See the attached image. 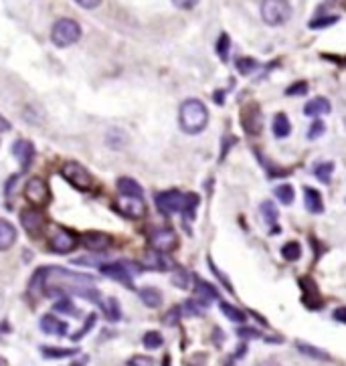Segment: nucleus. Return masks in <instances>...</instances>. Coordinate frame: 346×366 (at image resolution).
I'll list each match as a JSON object with an SVG mask.
<instances>
[{
	"label": "nucleus",
	"instance_id": "obj_1",
	"mask_svg": "<svg viewBox=\"0 0 346 366\" xmlns=\"http://www.w3.org/2000/svg\"><path fill=\"white\" fill-rule=\"evenodd\" d=\"M41 287L47 296H81L90 302H99V292L94 287V277L85 274H75L63 267H47L37 272L31 289Z\"/></svg>",
	"mask_w": 346,
	"mask_h": 366
},
{
	"label": "nucleus",
	"instance_id": "obj_2",
	"mask_svg": "<svg viewBox=\"0 0 346 366\" xmlns=\"http://www.w3.org/2000/svg\"><path fill=\"white\" fill-rule=\"evenodd\" d=\"M179 118H181V128L187 134L194 136V134H201L207 128V123H209V110L199 99H187L181 105Z\"/></svg>",
	"mask_w": 346,
	"mask_h": 366
},
{
	"label": "nucleus",
	"instance_id": "obj_3",
	"mask_svg": "<svg viewBox=\"0 0 346 366\" xmlns=\"http://www.w3.org/2000/svg\"><path fill=\"white\" fill-rule=\"evenodd\" d=\"M292 17V6L287 0H263L261 2V19L269 27H280Z\"/></svg>",
	"mask_w": 346,
	"mask_h": 366
},
{
	"label": "nucleus",
	"instance_id": "obj_4",
	"mask_svg": "<svg viewBox=\"0 0 346 366\" xmlns=\"http://www.w3.org/2000/svg\"><path fill=\"white\" fill-rule=\"evenodd\" d=\"M79 37H81V27L73 19H59L51 31V41L57 47H71L73 43L79 41Z\"/></svg>",
	"mask_w": 346,
	"mask_h": 366
},
{
	"label": "nucleus",
	"instance_id": "obj_5",
	"mask_svg": "<svg viewBox=\"0 0 346 366\" xmlns=\"http://www.w3.org/2000/svg\"><path fill=\"white\" fill-rule=\"evenodd\" d=\"M61 176L67 183L71 184L77 190H90L94 186V179L88 172L85 166H81L79 162H65L61 166Z\"/></svg>",
	"mask_w": 346,
	"mask_h": 366
},
{
	"label": "nucleus",
	"instance_id": "obj_6",
	"mask_svg": "<svg viewBox=\"0 0 346 366\" xmlns=\"http://www.w3.org/2000/svg\"><path fill=\"white\" fill-rule=\"evenodd\" d=\"M77 235L71 233L69 229H63V227H55L51 233H49V249L53 253H71L75 247H77Z\"/></svg>",
	"mask_w": 346,
	"mask_h": 366
},
{
	"label": "nucleus",
	"instance_id": "obj_7",
	"mask_svg": "<svg viewBox=\"0 0 346 366\" xmlns=\"http://www.w3.org/2000/svg\"><path fill=\"white\" fill-rule=\"evenodd\" d=\"M142 267L140 265H134L130 261H118V263H110V265H103L101 267V274L124 283L128 287H132V275L138 274Z\"/></svg>",
	"mask_w": 346,
	"mask_h": 366
},
{
	"label": "nucleus",
	"instance_id": "obj_8",
	"mask_svg": "<svg viewBox=\"0 0 346 366\" xmlns=\"http://www.w3.org/2000/svg\"><path fill=\"white\" fill-rule=\"evenodd\" d=\"M21 223H23L25 231H27L31 237H39V235L47 229V216L41 211V207L25 209V211L21 213Z\"/></svg>",
	"mask_w": 346,
	"mask_h": 366
},
{
	"label": "nucleus",
	"instance_id": "obj_9",
	"mask_svg": "<svg viewBox=\"0 0 346 366\" xmlns=\"http://www.w3.org/2000/svg\"><path fill=\"white\" fill-rule=\"evenodd\" d=\"M25 196H27V201L31 203V207H45L51 199V194H49V186L47 183L43 181V179H39V176H32L29 179V183L25 186Z\"/></svg>",
	"mask_w": 346,
	"mask_h": 366
},
{
	"label": "nucleus",
	"instance_id": "obj_10",
	"mask_svg": "<svg viewBox=\"0 0 346 366\" xmlns=\"http://www.w3.org/2000/svg\"><path fill=\"white\" fill-rule=\"evenodd\" d=\"M114 209L120 214H124L128 218H140L146 214V203L142 196H128L122 194L116 203H114Z\"/></svg>",
	"mask_w": 346,
	"mask_h": 366
},
{
	"label": "nucleus",
	"instance_id": "obj_11",
	"mask_svg": "<svg viewBox=\"0 0 346 366\" xmlns=\"http://www.w3.org/2000/svg\"><path fill=\"white\" fill-rule=\"evenodd\" d=\"M148 243L154 251L160 253H170L179 247V237L172 229H154L148 235Z\"/></svg>",
	"mask_w": 346,
	"mask_h": 366
},
{
	"label": "nucleus",
	"instance_id": "obj_12",
	"mask_svg": "<svg viewBox=\"0 0 346 366\" xmlns=\"http://www.w3.org/2000/svg\"><path fill=\"white\" fill-rule=\"evenodd\" d=\"M156 207L162 214H174L183 213L185 207V194L179 190H164L156 196Z\"/></svg>",
	"mask_w": 346,
	"mask_h": 366
},
{
	"label": "nucleus",
	"instance_id": "obj_13",
	"mask_svg": "<svg viewBox=\"0 0 346 366\" xmlns=\"http://www.w3.org/2000/svg\"><path fill=\"white\" fill-rule=\"evenodd\" d=\"M241 123H243V130L252 136H259L261 130H263V114H261V108L252 101L243 108L241 112Z\"/></svg>",
	"mask_w": 346,
	"mask_h": 366
},
{
	"label": "nucleus",
	"instance_id": "obj_14",
	"mask_svg": "<svg viewBox=\"0 0 346 366\" xmlns=\"http://www.w3.org/2000/svg\"><path fill=\"white\" fill-rule=\"evenodd\" d=\"M79 243L90 251H105V249L112 247L114 239L108 233H101V231H88L79 237Z\"/></svg>",
	"mask_w": 346,
	"mask_h": 366
},
{
	"label": "nucleus",
	"instance_id": "obj_15",
	"mask_svg": "<svg viewBox=\"0 0 346 366\" xmlns=\"http://www.w3.org/2000/svg\"><path fill=\"white\" fill-rule=\"evenodd\" d=\"M12 156L19 160L21 168L27 170V168L31 166L32 158H34V148H32V144L29 140H17V142L12 144Z\"/></svg>",
	"mask_w": 346,
	"mask_h": 366
},
{
	"label": "nucleus",
	"instance_id": "obj_16",
	"mask_svg": "<svg viewBox=\"0 0 346 366\" xmlns=\"http://www.w3.org/2000/svg\"><path fill=\"white\" fill-rule=\"evenodd\" d=\"M41 330H43L45 334L65 336L67 334V324L61 322L59 318H55L53 314H49V316H43V318H41Z\"/></svg>",
	"mask_w": 346,
	"mask_h": 366
},
{
	"label": "nucleus",
	"instance_id": "obj_17",
	"mask_svg": "<svg viewBox=\"0 0 346 366\" xmlns=\"http://www.w3.org/2000/svg\"><path fill=\"white\" fill-rule=\"evenodd\" d=\"M17 241V229L10 221L0 218V251H8Z\"/></svg>",
	"mask_w": 346,
	"mask_h": 366
},
{
	"label": "nucleus",
	"instance_id": "obj_18",
	"mask_svg": "<svg viewBox=\"0 0 346 366\" xmlns=\"http://www.w3.org/2000/svg\"><path fill=\"white\" fill-rule=\"evenodd\" d=\"M332 105L326 97H314L312 101H308L304 105V114L310 116V118H318V116H324V114H330Z\"/></svg>",
	"mask_w": 346,
	"mask_h": 366
},
{
	"label": "nucleus",
	"instance_id": "obj_19",
	"mask_svg": "<svg viewBox=\"0 0 346 366\" xmlns=\"http://www.w3.org/2000/svg\"><path fill=\"white\" fill-rule=\"evenodd\" d=\"M304 205H306V211L312 214H320L324 211V203H322V194L316 190V188H310L306 186L304 188Z\"/></svg>",
	"mask_w": 346,
	"mask_h": 366
},
{
	"label": "nucleus",
	"instance_id": "obj_20",
	"mask_svg": "<svg viewBox=\"0 0 346 366\" xmlns=\"http://www.w3.org/2000/svg\"><path fill=\"white\" fill-rule=\"evenodd\" d=\"M146 265H148V267H152V270L166 272V270H170V267H172V261H170V259H166V253H160V251H154V249H152V253H148V255H146Z\"/></svg>",
	"mask_w": 346,
	"mask_h": 366
},
{
	"label": "nucleus",
	"instance_id": "obj_21",
	"mask_svg": "<svg viewBox=\"0 0 346 366\" xmlns=\"http://www.w3.org/2000/svg\"><path fill=\"white\" fill-rule=\"evenodd\" d=\"M196 294H199V302H203L205 305L211 300H219V292L203 279H196Z\"/></svg>",
	"mask_w": 346,
	"mask_h": 366
},
{
	"label": "nucleus",
	"instance_id": "obj_22",
	"mask_svg": "<svg viewBox=\"0 0 346 366\" xmlns=\"http://www.w3.org/2000/svg\"><path fill=\"white\" fill-rule=\"evenodd\" d=\"M118 190H120V194H128V196H142L144 194L142 186L134 179H126V176L118 181Z\"/></svg>",
	"mask_w": 346,
	"mask_h": 366
},
{
	"label": "nucleus",
	"instance_id": "obj_23",
	"mask_svg": "<svg viewBox=\"0 0 346 366\" xmlns=\"http://www.w3.org/2000/svg\"><path fill=\"white\" fill-rule=\"evenodd\" d=\"M272 130H274V136H276V138H287L289 132H292V123L287 120V116H285V114H278V116L274 118Z\"/></svg>",
	"mask_w": 346,
	"mask_h": 366
},
{
	"label": "nucleus",
	"instance_id": "obj_24",
	"mask_svg": "<svg viewBox=\"0 0 346 366\" xmlns=\"http://www.w3.org/2000/svg\"><path fill=\"white\" fill-rule=\"evenodd\" d=\"M140 300L148 307H160L162 304V294L158 292L156 287H144L140 289Z\"/></svg>",
	"mask_w": 346,
	"mask_h": 366
},
{
	"label": "nucleus",
	"instance_id": "obj_25",
	"mask_svg": "<svg viewBox=\"0 0 346 366\" xmlns=\"http://www.w3.org/2000/svg\"><path fill=\"white\" fill-rule=\"evenodd\" d=\"M274 194L278 196V201H280L282 205H292L294 199H296V190H294L292 184H280V186H276Z\"/></svg>",
	"mask_w": 346,
	"mask_h": 366
},
{
	"label": "nucleus",
	"instance_id": "obj_26",
	"mask_svg": "<svg viewBox=\"0 0 346 366\" xmlns=\"http://www.w3.org/2000/svg\"><path fill=\"white\" fill-rule=\"evenodd\" d=\"M103 312H105V318L110 320V322H118L120 318H122V309H120V304H118V300H114V298H110V300H105L103 304Z\"/></svg>",
	"mask_w": 346,
	"mask_h": 366
},
{
	"label": "nucleus",
	"instance_id": "obj_27",
	"mask_svg": "<svg viewBox=\"0 0 346 366\" xmlns=\"http://www.w3.org/2000/svg\"><path fill=\"white\" fill-rule=\"evenodd\" d=\"M221 312H223L231 322H235V324H243V322H245V314H243L239 307H235V305L221 302Z\"/></svg>",
	"mask_w": 346,
	"mask_h": 366
},
{
	"label": "nucleus",
	"instance_id": "obj_28",
	"mask_svg": "<svg viewBox=\"0 0 346 366\" xmlns=\"http://www.w3.org/2000/svg\"><path fill=\"white\" fill-rule=\"evenodd\" d=\"M332 172H334V164H332V162H322V164H318L314 168L316 179L324 184H330Z\"/></svg>",
	"mask_w": 346,
	"mask_h": 366
},
{
	"label": "nucleus",
	"instance_id": "obj_29",
	"mask_svg": "<svg viewBox=\"0 0 346 366\" xmlns=\"http://www.w3.org/2000/svg\"><path fill=\"white\" fill-rule=\"evenodd\" d=\"M282 257L285 261H298L302 257V247L296 241H289L282 247Z\"/></svg>",
	"mask_w": 346,
	"mask_h": 366
},
{
	"label": "nucleus",
	"instance_id": "obj_30",
	"mask_svg": "<svg viewBox=\"0 0 346 366\" xmlns=\"http://www.w3.org/2000/svg\"><path fill=\"white\" fill-rule=\"evenodd\" d=\"M298 350H300L302 354L310 356V358H316V360H330V354H326V352L320 350V348H312V346H308V344H304V342H298Z\"/></svg>",
	"mask_w": 346,
	"mask_h": 366
},
{
	"label": "nucleus",
	"instance_id": "obj_31",
	"mask_svg": "<svg viewBox=\"0 0 346 366\" xmlns=\"http://www.w3.org/2000/svg\"><path fill=\"white\" fill-rule=\"evenodd\" d=\"M41 352H43L47 358H67V356L77 354L75 348H41Z\"/></svg>",
	"mask_w": 346,
	"mask_h": 366
},
{
	"label": "nucleus",
	"instance_id": "obj_32",
	"mask_svg": "<svg viewBox=\"0 0 346 366\" xmlns=\"http://www.w3.org/2000/svg\"><path fill=\"white\" fill-rule=\"evenodd\" d=\"M261 213H263V218H265L267 225H274L278 221V209H276V205L272 201H265L261 205Z\"/></svg>",
	"mask_w": 346,
	"mask_h": 366
},
{
	"label": "nucleus",
	"instance_id": "obj_33",
	"mask_svg": "<svg viewBox=\"0 0 346 366\" xmlns=\"http://www.w3.org/2000/svg\"><path fill=\"white\" fill-rule=\"evenodd\" d=\"M142 342H144V346H146L148 350H156V348H160V346L164 344L160 332H146L144 338H142Z\"/></svg>",
	"mask_w": 346,
	"mask_h": 366
},
{
	"label": "nucleus",
	"instance_id": "obj_34",
	"mask_svg": "<svg viewBox=\"0 0 346 366\" xmlns=\"http://www.w3.org/2000/svg\"><path fill=\"white\" fill-rule=\"evenodd\" d=\"M172 283L181 289H189L190 287V275L185 270H176L172 275Z\"/></svg>",
	"mask_w": 346,
	"mask_h": 366
},
{
	"label": "nucleus",
	"instance_id": "obj_35",
	"mask_svg": "<svg viewBox=\"0 0 346 366\" xmlns=\"http://www.w3.org/2000/svg\"><path fill=\"white\" fill-rule=\"evenodd\" d=\"M196 205H199V196H196V194H187V196H185V207H183V214H187L189 218H194Z\"/></svg>",
	"mask_w": 346,
	"mask_h": 366
},
{
	"label": "nucleus",
	"instance_id": "obj_36",
	"mask_svg": "<svg viewBox=\"0 0 346 366\" xmlns=\"http://www.w3.org/2000/svg\"><path fill=\"white\" fill-rule=\"evenodd\" d=\"M237 69H239V73H241V75H250V73H253V71L257 69V63H255V59L243 57V59H239V61H237Z\"/></svg>",
	"mask_w": 346,
	"mask_h": 366
},
{
	"label": "nucleus",
	"instance_id": "obj_37",
	"mask_svg": "<svg viewBox=\"0 0 346 366\" xmlns=\"http://www.w3.org/2000/svg\"><path fill=\"white\" fill-rule=\"evenodd\" d=\"M324 132H326V125H324V122H320V120H314V123L310 125L308 138H310V140H316V138H320V136H322Z\"/></svg>",
	"mask_w": 346,
	"mask_h": 366
},
{
	"label": "nucleus",
	"instance_id": "obj_38",
	"mask_svg": "<svg viewBox=\"0 0 346 366\" xmlns=\"http://www.w3.org/2000/svg\"><path fill=\"white\" fill-rule=\"evenodd\" d=\"M287 95H306L308 93V83L306 81H300V83H294L292 88L285 90Z\"/></svg>",
	"mask_w": 346,
	"mask_h": 366
},
{
	"label": "nucleus",
	"instance_id": "obj_39",
	"mask_svg": "<svg viewBox=\"0 0 346 366\" xmlns=\"http://www.w3.org/2000/svg\"><path fill=\"white\" fill-rule=\"evenodd\" d=\"M338 19L336 17H326V19H316L310 23V29H324V27H328V25H334Z\"/></svg>",
	"mask_w": 346,
	"mask_h": 366
},
{
	"label": "nucleus",
	"instance_id": "obj_40",
	"mask_svg": "<svg viewBox=\"0 0 346 366\" xmlns=\"http://www.w3.org/2000/svg\"><path fill=\"white\" fill-rule=\"evenodd\" d=\"M227 51H229V37H227V34H221L219 43H217V53H219L223 61L227 59Z\"/></svg>",
	"mask_w": 346,
	"mask_h": 366
},
{
	"label": "nucleus",
	"instance_id": "obj_41",
	"mask_svg": "<svg viewBox=\"0 0 346 366\" xmlns=\"http://www.w3.org/2000/svg\"><path fill=\"white\" fill-rule=\"evenodd\" d=\"M55 309H57V312H65V314H71V316H77V309H75V305L71 304L67 298H65V300H61L59 304L55 305Z\"/></svg>",
	"mask_w": 346,
	"mask_h": 366
},
{
	"label": "nucleus",
	"instance_id": "obj_42",
	"mask_svg": "<svg viewBox=\"0 0 346 366\" xmlns=\"http://www.w3.org/2000/svg\"><path fill=\"white\" fill-rule=\"evenodd\" d=\"M176 8H183V10H190L199 4V0H172Z\"/></svg>",
	"mask_w": 346,
	"mask_h": 366
},
{
	"label": "nucleus",
	"instance_id": "obj_43",
	"mask_svg": "<svg viewBox=\"0 0 346 366\" xmlns=\"http://www.w3.org/2000/svg\"><path fill=\"white\" fill-rule=\"evenodd\" d=\"M94 324H95V314H92V316L88 318V322H85V326H83V330H81V332H77V334L73 336V340H79V338H83V334H85V332H90Z\"/></svg>",
	"mask_w": 346,
	"mask_h": 366
},
{
	"label": "nucleus",
	"instance_id": "obj_44",
	"mask_svg": "<svg viewBox=\"0 0 346 366\" xmlns=\"http://www.w3.org/2000/svg\"><path fill=\"white\" fill-rule=\"evenodd\" d=\"M128 365L130 366H154V363H152V358H146V356H136V358H132Z\"/></svg>",
	"mask_w": 346,
	"mask_h": 366
},
{
	"label": "nucleus",
	"instance_id": "obj_45",
	"mask_svg": "<svg viewBox=\"0 0 346 366\" xmlns=\"http://www.w3.org/2000/svg\"><path fill=\"white\" fill-rule=\"evenodd\" d=\"M179 314H181V312H179L176 307H174V309H170V314L164 318V322H166L168 326H174V324H176V320H179Z\"/></svg>",
	"mask_w": 346,
	"mask_h": 366
},
{
	"label": "nucleus",
	"instance_id": "obj_46",
	"mask_svg": "<svg viewBox=\"0 0 346 366\" xmlns=\"http://www.w3.org/2000/svg\"><path fill=\"white\" fill-rule=\"evenodd\" d=\"M79 6H83V8H88V10H92V8H95V6H99V2L101 0H75Z\"/></svg>",
	"mask_w": 346,
	"mask_h": 366
},
{
	"label": "nucleus",
	"instance_id": "obj_47",
	"mask_svg": "<svg viewBox=\"0 0 346 366\" xmlns=\"http://www.w3.org/2000/svg\"><path fill=\"white\" fill-rule=\"evenodd\" d=\"M237 334L241 336V338H257L259 332L257 330H253V328H239V332Z\"/></svg>",
	"mask_w": 346,
	"mask_h": 366
},
{
	"label": "nucleus",
	"instance_id": "obj_48",
	"mask_svg": "<svg viewBox=\"0 0 346 366\" xmlns=\"http://www.w3.org/2000/svg\"><path fill=\"white\" fill-rule=\"evenodd\" d=\"M334 320L340 322V324H346V307H338V309L334 312Z\"/></svg>",
	"mask_w": 346,
	"mask_h": 366
},
{
	"label": "nucleus",
	"instance_id": "obj_49",
	"mask_svg": "<svg viewBox=\"0 0 346 366\" xmlns=\"http://www.w3.org/2000/svg\"><path fill=\"white\" fill-rule=\"evenodd\" d=\"M8 130H10V123L0 116V134H2V132H8Z\"/></svg>",
	"mask_w": 346,
	"mask_h": 366
},
{
	"label": "nucleus",
	"instance_id": "obj_50",
	"mask_svg": "<svg viewBox=\"0 0 346 366\" xmlns=\"http://www.w3.org/2000/svg\"><path fill=\"white\" fill-rule=\"evenodd\" d=\"M213 97H215V101H217L219 105H223V103H225V101H223V99H225V92H215V95H213Z\"/></svg>",
	"mask_w": 346,
	"mask_h": 366
},
{
	"label": "nucleus",
	"instance_id": "obj_51",
	"mask_svg": "<svg viewBox=\"0 0 346 366\" xmlns=\"http://www.w3.org/2000/svg\"><path fill=\"white\" fill-rule=\"evenodd\" d=\"M257 366H280V363H276V360H265V363H261V365Z\"/></svg>",
	"mask_w": 346,
	"mask_h": 366
},
{
	"label": "nucleus",
	"instance_id": "obj_52",
	"mask_svg": "<svg viewBox=\"0 0 346 366\" xmlns=\"http://www.w3.org/2000/svg\"><path fill=\"white\" fill-rule=\"evenodd\" d=\"M164 366H170V358H168V356L164 358Z\"/></svg>",
	"mask_w": 346,
	"mask_h": 366
},
{
	"label": "nucleus",
	"instance_id": "obj_53",
	"mask_svg": "<svg viewBox=\"0 0 346 366\" xmlns=\"http://www.w3.org/2000/svg\"><path fill=\"white\" fill-rule=\"evenodd\" d=\"M0 366H6V360H4V358H0Z\"/></svg>",
	"mask_w": 346,
	"mask_h": 366
}]
</instances>
